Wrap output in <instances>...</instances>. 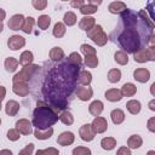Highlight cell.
<instances>
[{
	"label": "cell",
	"mask_w": 155,
	"mask_h": 155,
	"mask_svg": "<svg viewBox=\"0 0 155 155\" xmlns=\"http://www.w3.org/2000/svg\"><path fill=\"white\" fill-rule=\"evenodd\" d=\"M80 73V65L70 62L52 67L45 86L44 94L56 109H64L68 105V97L75 88V80Z\"/></svg>",
	"instance_id": "obj_1"
},
{
	"label": "cell",
	"mask_w": 155,
	"mask_h": 155,
	"mask_svg": "<svg viewBox=\"0 0 155 155\" xmlns=\"http://www.w3.org/2000/svg\"><path fill=\"white\" fill-rule=\"evenodd\" d=\"M120 19L124 24V29L117 36V41L126 52L133 53L139 47H142V38L139 31L136 29L138 23L137 15L126 8L121 12Z\"/></svg>",
	"instance_id": "obj_2"
},
{
	"label": "cell",
	"mask_w": 155,
	"mask_h": 155,
	"mask_svg": "<svg viewBox=\"0 0 155 155\" xmlns=\"http://www.w3.org/2000/svg\"><path fill=\"white\" fill-rule=\"evenodd\" d=\"M58 114L44 102H38V107L33 113V126L39 130L51 127L58 121Z\"/></svg>",
	"instance_id": "obj_3"
},
{
	"label": "cell",
	"mask_w": 155,
	"mask_h": 155,
	"mask_svg": "<svg viewBox=\"0 0 155 155\" xmlns=\"http://www.w3.org/2000/svg\"><path fill=\"white\" fill-rule=\"evenodd\" d=\"M87 36L94 42V44H97L98 46H104L105 44H107V41H108V36H107V34L103 31V29H102V27L101 25H93L91 29H88L87 30Z\"/></svg>",
	"instance_id": "obj_4"
},
{
	"label": "cell",
	"mask_w": 155,
	"mask_h": 155,
	"mask_svg": "<svg viewBox=\"0 0 155 155\" xmlns=\"http://www.w3.org/2000/svg\"><path fill=\"white\" fill-rule=\"evenodd\" d=\"M38 68H39V65H36V64L23 65L22 70L13 76V79H12L13 82H28L31 79V76L34 75V73L36 71Z\"/></svg>",
	"instance_id": "obj_5"
},
{
	"label": "cell",
	"mask_w": 155,
	"mask_h": 155,
	"mask_svg": "<svg viewBox=\"0 0 155 155\" xmlns=\"http://www.w3.org/2000/svg\"><path fill=\"white\" fill-rule=\"evenodd\" d=\"M79 133H80L81 139L85 140V142H91V140L94 138V136H96V132L93 131V128H92V126H91L90 124L82 125V126L80 127Z\"/></svg>",
	"instance_id": "obj_6"
},
{
	"label": "cell",
	"mask_w": 155,
	"mask_h": 155,
	"mask_svg": "<svg viewBox=\"0 0 155 155\" xmlns=\"http://www.w3.org/2000/svg\"><path fill=\"white\" fill-rule=\"evenodd\" d=\"M24 45H25V39L21 35H12V36H10V39L7 41L8 48H11L13 51L22 48Z\"/></svg>",
	"instance_id": "obj_7"
},
{
	"label": "cell",
	"mask_w": 155,
	"mask_h": 155,
	"mask_svg": "<svg viewBox=\"0 0 155 155\" xmlns=\"http://www.w3.org/2000/svg\"><path fill=\"white\" fill-rule=\"evenodd\" d=\"M91 126H92V128H93V131H94L96 133H103V132H105L107 128H108V122H107V120H105L104 117L97 116V117L92 121Z\"/></svg>",
	"instance_id": "obj_8"
},
{
	"label": "cell",
	"mask_w": 155,
	"mask_h": 155,
	"mask_svg": "<svg viewBox=\"0 0 155 155\" xmlns=\"http://www.w3.org/2000/svg\"><path fill=\"white\" fill-rule=\"evenodd\" d=\"M23 22H24V17H23V15L19 13V15L12 16L10 18L7 25H8V28L11 30H19L22 28V25H23Z\"/></svg>",
	"instance_id": "obj_9"
},
{
	"label": "cell",
	"mask_w": 155,
	"mask_h": 155,
	"mask_svg": "<svg viewBox=\"0 0 155 155\" xmlns=\"http://www.w3.org/2000/svg\"><path fill=\"white\" fill-rule=\"evenodd\" d=\"M133 59L138 63H145L149 61V53L147 47H139L136 52H133Z\"/></svg>",
	"instance_id": "obj_10"
},
{
	"label": "cell",
	"mask_w": 155,
	"mask_h": 155,
	"mask_svg": "<svg viewBox=\"0 0 155 155\" xmlns=\"http://www.w3.org/2000/svg\"><path fill=\"white\" fill-rule=\"evenodd\" d=\"M74 139H75L74 133H71V132H63V133H61V134L58 136V138H57V143H58L59 145L67 147V145L73 144Z\"/></svg>",
	"instance_id": "obj_11"
},
{
	"label": "cell",
	"mask_w": 155,
	"mask_h": 155,
	"mask_svg": "<svg viewBox=\"0 0 155 155\" xmlns=\"http://www.w3.org/2000/svg\"><path fill=\"white\" fill-rule=\"evenodd\" d=\"M12 91L21 97H25L29 93V86L27 82H13Z\"/></svg>",
	"instance_id": "obj_12"
},
{
	"label": "cell",
	"mask_w": 155,
	"mask_h": 155,
	"mask_svg": "<svg viewBox=\"0 0 155 155\" xmlns=\"http://www.w3.org/2000/svg\"><path fill=\"white\" fill-rule=\"evenodd\" d=\"M133 78L138 81V82H147L150 78V73L148 69L145 68H138L133 71Z\"/></svg>",
	"instance_id": "obj_13"
},
{
	"label": "cell",
	"mask_w": 155,
	"mask_h": 155,
	"mask_svg": "<svg viewBox=\"0 0 155 155\" xmlns=\"http://www.w3.org/2000/svg\"><path fill=\"white\" fill-rule=\"evenodd\" d=\"M16 126L17 128L19 130V132L22 134H30L33 131H31V122L27 119H21L16 122Z\"/></svg>",
	"instance_id": "obj_14"
},
{
	"label": "cell",
	"mask_w": 155,
	"mask_h": 155,
	"mask_svg": "<svg viewBox=\"0 0 155 155\" xmlns=\"http://www.w3.org/2000/svg\"><path fill=\"white\" fill-rule=\"evenodd\" d=\"M93 94V91L91 87H85V86H79L76 88V96L81 101H88Z\"/></svg>",
	"instance_id": "obj_15"
},
{
	"label": "cell",
	"mask_w": 155,
	"mask_h": 155,
	"mask_svg": "<svg viewBox=\"0 0 155 155\" xmlns=\"http://www.w3.org/2000/svg\"><path fill=\"white\" fill-rule=\"evenodd\" d=\"M96 24V19L93 18V17H90V16H85V17H82L81 19H80V22H79V27H80V29H82V30H88V29H91L93 25Z\"/></svg>",
	"instance_id": "obj_16"
},
{
	"label": "cell",
	"mask_w": 155,
	"mask_h": 155,
	"mask_svg": "<svg viewBox=\"0 0 155 155\" xmlns=\"http://www.w3.org/2000/svg\"><path fill=\"white\" fill-rule=\"evenodd\" d=\"M105 98L110 102H119L122 98V93L117 88H110L105 92Z\"/></svg>",
	"instance_id": "obj_17"
},
{
	"label": "cell",
	"mask_w": 155,
	"mask_h": 155,
	"mask_svg": "<svg viewBox=\"0 0 155 155\" xmlns=\"http://www.w3.org/2000/svg\"><path fill=\"white\" fill-rule=\"evenodd\" d=\"M52 134H53V128H52V127H48V128H45V130H39V128H36V130L34 131L35 138L42 139V140L51 138Z\"/></svg>",
	"instance_id": "obj_18"
},
{
	"label": "cell",
	"mask_w": 155,
	"mask_h": 155,
	"mask_svg": "<svg viewBox=\"0 0 155 155\" xmlns=\"http://www.w3.org/2000/svg\"><path fill=\"white\" fill-rule=\"evenodd\" d=\"M88 111L93 115V116H99L101 113L103 111V103L101 101H93L90 107H88Z\"/></svg>",
	"instance_id": "obj_19"
},
{
	"label": "cell",
	"mask_w": 155,
	"mask_h": 155,
	"mask_svg": "<svg viewBox=\"0 0 155 155\" xmlns=\"http://www.w3.org/2000/svg\"><path fill=\"white\" fill-rule=\"evenodd\" d=\"M50 58L53 62H59V61H62L64 58V51L61 47L56 46V47L51 48V51H50Z\"/></svg>",
	"instance_id": "obj_20"
},
{
	"label": "cell",
	"mask_w": 155,
	"mask_h": 155,
	"mask_svg": "<svg viewBox=\"0 0 155 155\" xmlns=\"http://www.w3.org/2000/svg\"><path fill=\"white\" fill-rule=\"evenodd\" d=\"M19 110V103L16 101H8L6 103V114L10 116H15Z\"/></svg>",
	"instance_id": "obj_21"
},
{
	"label": "cell",
	"mask_w": 155,
	"mask_h": 155,
	"mask_svg": "<svg viewBox=\"0 0 155 155\" xmlns=\"http://www.w3.org/2000/svg\"><path fill=\"white\" fill-rule=\"evenodd\" d=\"M108 10L110 13H121L126 10V5L121 1H114L108 6Z\"/></svg>",
	"instance_id": "obj_22"
},
{
	"label": "cell",
	"mask_w": 155,
	"mask_h": 155,
	"mask_svg": "<svg viewBox=\"0 0 155 155\" xmlns=\"http://www.w3.org/2000/svg\"><path fill=\"white\" fill-rule=\"evenodd\" d=\"M111 116V121L115 124V125H120L124 120H125V114L121 109H114L110 114Z\"/></svg>",
	"instance_id": "obj_23"
},
{
	"label": "cell",
	"mask_w": 155,
	"mask_h": 155,
	"mask_svg": "<svg viewBox=\"0 0 155 155\" xmlns=\"http://www.w3.org/2000/svg\"><path fill=\"white\" fill-rule=\"evenodd\" d=\"M136 92H137V87L131 82H126L121 88L122 96H126V97H131V96L136 94Z\"/></svg>",
	"instance_id": "obj_24"
},
{
	"label": "cell",
	"mask_w": 155,
	"mask_h": 155,
	"mask_svg": "<svg viewBox=\"0 0 155 155\" xmlns=\"http://www.w3.org/2000/svg\"><path fill=\"white\" fill-rule=\"evenodd\" d=\"M4 64H5V68H6L7 71L13 73V71L17 69L19 62H18L16 58H13V57H7V58L5 59V63H4Z\"/></svg>",
	"instance_id": "obj_25"
},
{
	"label": "cell",
	"mask_w": 155,
	"mask_h": 155,
	"mask_svg": "<svg viewBox=\"0 0 155 155\" xmlns=\"http://www.w3.org/2000/svg\"><path fill=\"white\" fill-rule=\"evenodd\" d=\"M78 81L81 85H88L92 81V74L90 71H87V70H82L78 75Z\"/></svg>",
	"instance_id": "obj_26"
},
{
	"label": "cell",
	"mask_w": 155,
	"mask_h": 155,
	"mask_svg": "<svg viewBox=\"0 0 155 155\" xmlns=\"http://www.w3.org/2000/svg\"><path fill=\"white\" fill-rule=\"evenodd\" d=\"M126 108H127V110H128L131 114L136 115V114H138V113L140 111V103H139L138 101H136V99H131V101L127 102Z\"/></svg>",
	"instance_id": "obj_27"
},
{
	"label": "cell",
	"mask_w": 155,
	"mask_h": 155,
	"mask_svg": "<svg viewBox=\"0 0 155 155\" xmlns=\"http://www.w3.org/2000/svg\"><path fill=\"white\" fill-rule=\"evenodd\" d=\"M142 143H143V140H142L140 136H138V134H133V136H131V137L127 139V145H128L131 149H137V148H139V147L142 145Z\"/></svg>",
	"instance_id": "obj_28"
},
{
	"label": "cell",
	"mask_w": 155,
	"mask_h": 155,
	"mask_svg": "<svg viewBox=\"0 0 155 155\" xmlns=\"http://www.w3.org/2000/svg\"><path fill=\"white\" fill-rule=\"evenodd\" d=\"M101 145L104 150H111L115 148L116 145V140L113 138V137H105L101 140Z\"/></svg>",
	"instance_id": "obj_29"
},
{
	"label": "cell",
	"mask_w": 155,
	"mask_h": 155,
	"mask_svg": "<svg viewBox=\"0 0 155 155\" xmlns=\"http://www.w3.org/2000/svg\"><path fill=\"white\" fill-rule=\"evenodd\" d=\"M114 58H115V62L119 63L120 65H125L128 63V56L125 51H116Z\"/></svg>",
	"instance_id": "obj_30"
},
{
	"label": "cell",
	"mask_w": 155,
	"mask_h": 155,
	"mask_svg": "<svg viewBox=\"0 0 155 155\" xmlns=\"http://www.w3.org/2000/svg\"><path fill=\"white\" fill-rule=\"evenodd\" d=\"M34 57H33V53L30 51H24L22 52L21 57H19V63L22 65H28V64H31Z\"/></svg>",
	"instance_id": "obj_31"
},
{
	"label": "cell",
	"mask_w": 155,
	"mask_h": 155,
	"mask_svg": "<svg viewBox=\"0 0 155 155\" xmlns=\"http://www.w3.org/2000/svg\"><path fill=\"white\" fill-rule=\"evenodd\" d=\"M34 23H35V21H34L33 17H27V18H24V22H23V25H22L21 29H22L24 33L29 34V33H31V30H33Z\"/></svg>",
	"instance_id": "obj_32"
},
{
	"label": "cell",
	"mask_w": 155,
	"mask_h": 155,
	"mask_svg": "<svg viewBox=\"0 0 155 155\" xmlns=\"http://www.w3.org/2000/svg\"><path fill=\"white\" fill-rule=\"evenodd\" d=\"M50 23H51V18H50L47 15H41V16L38 18V27H39L40 29H42V30L47 29L48 25H50Z\"/></svg>",
	"instance_id": "obj_33"
},
{
	"label": "cell",
	"mask_w": 155,
	"mask_h": 155,
	"mask_svg": "<svg viewBox=\"0 0 155 155\" xmlns=\"http://www.w3.org/2000/svg\"><path fill=\"white\" fill-rule=\"evenodd\" d=\"M52 33H53V35L56 38H62L65 34V25L63 23H61V22L56 23L54 27H53V31Z\"/></svg>",
	"instance_id": "obj_34"
},
{
	"label": "cell",
	"mask_w": 155,
	"mask_h": 155,
	"mask_svg": "<svg viewBox=\"0 0 155 155\" xmlns=\"http://www.w3.org/2000/svg\"><path fill=\"white\" fill-rule=\"evenodd\" d=\"M85 64L88 68H96L98 65V58L96 54H87L85 56Z\"/></svg>",
	"instance_id": "obj_35"
},
{
	"label": "cell",
	"mask_w": 155,
	"mask_h": 155,
	"mask_svg": "<svg viewBox=\"0 0 155 155\" xmlns=\"http://www.w3.org/2000/svg\"><path fill=\"white\" fill-rule=\"evenodd\" d=\"M120 79H121V71L119 70V69H111V70H109V73H108V80L110 81V82H117V81H120Z\"/></svg>",
	"instance_id": "obj_36"
},
{
	"label": "cell",
	"mask_w": 155,
	"mask_h": 155,
	"mask_svg": "<svg viewBox=\"0 0 155 155\" xmlns=\"http://www.w3.org/2000/svg\"><path fill=\"white\" fill-rule=\"evenodd\" d=\"M63 21H64V23H65L67 25L71 27V25H74V24L76 23V16H75V13H74V12L68 11V12L64 15Z\"/></svg>",
	"instance_id": "obj_37"
},
{
	"label": "cell",
	"mask_w": 155,
	"mask_h": 155,
	"mask_svg": "<svg viewBox=\"0 0 155 155\" xmlns=\"http://www.w3.org/2000/svg\"><path fill=\"white\" fill-rule=\"evenodd\" d=\"M58 119H59L64 125H68V126H69V125H71V124L74 122V117H73V115H71L69 111H67V110H65V111H63V113L59 115V117H58Z\"/></svg>",
	"instance_id": "obj_38"
},
{
	"label": "cell",
	"mask_w": 155,
	"mask_h": 155,
	"mask_svg": "<svg viewBox=\"0 0 155 155\" xmlns=\"http://www.w3.org/2000/svg\"><path fill=\"white\" fill-rule=\"evenodd\" d=\"M80 12L82 15H91V13H94L97 12V6L96 5H92V4H88V5H82L80 7Z\"/></svg>",
	"instance_id": "obj_39"
},
{
	"label": "cell",
	"mask_w": 155,
	"mask_h": 155,
	"mask_svg": "<svg viewBox=\"0 0 155 155\" xmlns=\"http://www.w3.org/2000/svg\"><path fill=\"white\" fill-rule=\"evenodd\" d=\"M68 62H70V63H73V64H76V65H81L82 58H81V56H80L78 52H73V53L69 54Z\"/></svg>",
	"instance_id": "obj_40"
},
{
	"label": "cell",
	"mask_w": 155,
	"mask_h": 155,
	"mask_svg": "<svg viewBox=\"0 0 155 155\" xmlns=\"http://www.w3.org/2000/svg\"><path fill=\"white\" fill-rule=\"evenodd\" d=\"M19 137H21V132H19L18 128H12V130H10V131L7 132V138H8L10 140H12V142L19 139Z\"/></svg>",
	"instance_id": "obj_41"
},
{
	"label": "cell",
	"mask_w": 155,
	"mask_h": 155,
	"mask_svg": "<svg viewBox=\"0 0 155 155\" xmlns=\"http://www.w3.org/2000/svg\"><path fill=\"white\" fill-rule=\"evenodd\" d=\"M80 50H81V52L85 56H87V54H96V48H93L92 46H90L87 44H82L80 46Z\"/></svg>",
	"instance_id": "obj_42"
},
{
	"label": "cell",
	"mask_w": 155,
	"mask_h": 155,
	"mask_svg": "<svg viewBox=\"0 0 155 155\" xmlns=\"http://www.w3.org/2000/svg\"><path fill=\"white\" fill-rule=\"evenodd\" d=\"M31 4L34 8L41 11V10H45V7L47 6V0H31Z\"/></svg>",
	"instance_id": "obj_43"
},
{
	"label": "cell",
	"mask_w": 155,
	"mask_h": 155,
	"mask_svg": "<svg viewBox=\"0 0 155 155\" xmlns=\"http://www.w3.org/2000/svg\"><path fill=\"white\" fill-rule=\"evenodd\" d=\"M73 154L74 155H88V154H91V150L85 147H78L73 150Z\"/></svg>",
	"instance_id": "obj_44"
},
{
	"label": "cell",
	"mask_w": 155,
	"mask_h": 155,
	"mask_svg": "<svg viewBox=\"0 0 155 155\" xmlns=\"http://www.w3.org/2000/svg\"><path fill=\"white\" fill-rule=\"evenodd\" d=\"M38 155H44V154H52V155H58V150L54 148H48V149H44V150H38L36 151Z\"/></svg>",
	"instance_id": "obj_45"
},
{
	"label": "cell",
	"mask_w": 155,
	"mask_h": 155,
	"mask_svg": "<svg viewBox=\"0 0 155 155\" xmlns=\"http://www.w3.org/2000/svg\"><path fill=\"white\" fill-rule=\"evenodd\" d=\"M33 150H34V144L30 143V144H28L23 150L19 151V155H30V154H33Z\"/></svg>",
	"instance_id": "obj_46"
},
{
	"label": "cell",
	"mask_w": 155,
	"mask_h": 155,
	"mask_svg": "<svg viewBox=\"0 0 155 155\" xmlns=\"http://www.w3.org/2000/svg\"><path fill=\"white\" fill-rule=\"evenodd\" d=\"M70 5L74 8H80L82 5H85V0H71L70 1Z\"/></svg>",
	"instance_id": "obj_47"
},
{
	"label": "cell",
	"mask_w": 155,
	"mask_h": 155,
	"mask_svg": "<svg viewBox=\"0 0 155 155\" xmlns=\"http://www.w3.org/2000/svg\"><path fill=\"white\" fill-rule=\"evenodd\" d=\"M148 130L150 132H155V117H151L148 120Z\"/></svg>",
	"instance_id": "obj_48"
},
{
	"label": "cell",
	"mask_w": 155,
	"mask_h": 155,
	"mask_svg": "<svg viewBox=\"0 0 155 155\" xmlns=\"http://www.w3.org/2000/svg\"><path fill=\"white\" fill-rule=\"evenodd\" d=\"M116 154H117V155H122V154H125V155H130V154H131V150H130L128 148H126V147H121V148L117 150Z\"/></svg>",
	"instance_id": "obj_49"
},
{
	"label": "cell",
	"mask_w": 155,
	"mask_h": 155,
	"mask_svg": "<svg viewBox=\"0 0 155 155\" xmlns=\"http://www.w3.org/2000/svg\"><path fill=\"white\" fill-rule=\"evenodd\" d=\"M5 96H6V88L2 87V86H0V102L5 98Z\"/></svg>",
	"instance_id": "obj_50"
},
{
	"label": "cell",
	"mask_w": 155,
	"mask_h": 155,
	"mask_svg": "<svg viewBox=\"0 0 155 155\" xmlns=\"http://www.w3.org/2000/svg\"><path fill=\"white\" fill-rule=\"evenodd\" d=\"M5 17H6V12L2 8H0V22H2L5 19Z\"/></svg>",
	"instance_id": "obj_51"
},
{
	"label": "cell",
	"mask_w": 155,
	"mask_h": 155,
	"mask_svg": "<svg viewBox=\"0 0 155 155\" xmlns=\"http://www.w3.org/2000/svg\"><path fill=\"white\" fill-rule=\"evenodd\" d=\"M88 2H90V4H92V5L98 6V5H101V4H102V0H88Z\"/></svg>",
	"instance_id": "obj_52"
},
{
	"label": "cell",
	"mask_w": 155,
	"mask_h": 155,
	"mask_svg": "<svg viewBox=\"0 0 155 155\" xmlns=\"http://www.w3.org/2000/svg\"><path fill=\"white\" fill-rule=\"evenodd\" d=\"M154 105H155V101L153 99V101L149 103V107H150V109H151V110H155V107H154Z\"/></svg>",
	"instance_id": "obj_53"
},
{
	"label": "cell",
	"mask_w": 155,
	"mask_h": 155,
	"mask_svg": "<svg viewBox=\"0 0 155 155\" xmlns=\"http://www.w3.org/2000/svg\"><path fill=\"white\" fill-rule=\"evenodd\" d=\"M0 154H10V155H11L12 153H11V150H6V149H5V150H1Z\"/></svg>",
	"instance_id": "obj_54"
},
{
	"label": "cell",
	"mask_w": 155,
	"mask_h": 155,
	"mask_svg": "<svg viewBox=\"0 0 155 155\" xmlns=\"http://www.w3.org/2000/svg\"><path fill=\"white\" fill-rule=\"evenodd\" d=\"M2 29H4V24H2V22H0V33L2 31Z\"/></svg>",
	"instance_id": "obj_55"
},
{
	"label": "cell",
	"mask_w": 155,
	"mask_h": 155,
	"mask_svg": "<svg viewBox=\"0 0 155 155\" xmlns=\"http://www.w3.org/2000/svg\"><path fill=\"white\" fill-rule=\"evenodd\" d=\"M154 87H155V84L151 85V93H153V94H154Z\"/></svg>",
	"instance_id": "obj_56"
},
{
	"label": "cell",
	"mask_w": 155,
	"mask_h": 155,
	"mask_svg": "<svg viewBox=\"0 0 155 155\" xmlns=\"http://www.w3.org/2000/svg\"><path fill=\"white\" fill-rule=\"evenodd\" d=\"M0 110H1V102H0Z\"/></svg>",
	"instance_id": "obj_57"
},
{
	"label": "cell",
	"mask_w": 155,
	"mask_h": 155,
	"mask_svg": "<svg viewBox=\"0 0 155 155\" xmlns=\"http://www.w3.org/2000/svg\"><path fill=\"white\" fill-rule=\"evenodd\" d=\"M62 1H68V0H62Z\"/></svg>",
	"instance_id": "obj_58"
},
{
	"label": "cell",
	"mask_w": 155,
	"mask_h": 155,
	"mask_svg": "<svg viewBox=\"0 0 155 155\" xmlns=\"http://www.w3.org/2000/svg\"><path fill=\"white\" fill-rule=\"evenodd\" d=\"M0 124H1V120H0Z\"/></svg>",
	"instance_id": "obj_59"
}]
</instances>
